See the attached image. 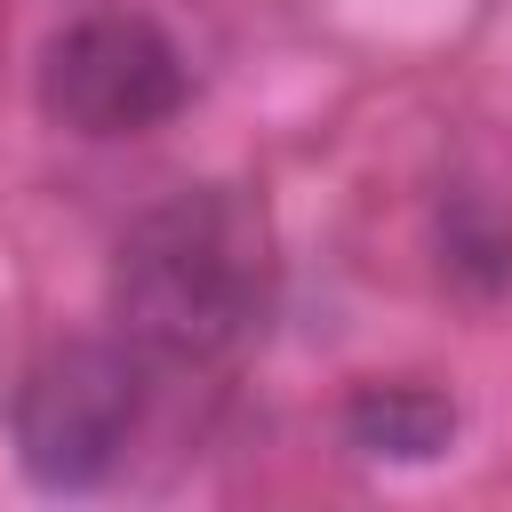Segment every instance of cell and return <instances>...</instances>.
<instances>
[{"mask_svg":"<svg viewBox=\"0 0 512 512\" xmlns=\"http://www.w3.org/2000/svg\"><path fill=\"white\" fill-rule=\"evenodd\" d=\"M456 440V400L432 384H360L344 400V448L376 464H432Z\"/></svg>","mask_w":512,"mask_h":512,"instance_id":"obj_4","label":"cell"},{"mask_svg":"<svg viewBox=\"0 0 512 512\" xmlns=\"http://www.w3.org/2000/svg\"><path fill=\"white\" fill-rule=\"evenodd\" d=\"M272 304V232L256 200L200 184L168 192L120 232L112 320L152 368H208L264 328Z\"/></svg>","mask_w":512,"mask_h":512,"instance_id":"obj_1","label":"cell"},{"mask_svg":"<svg viewBox=\"0 0 512 512\" xmlns=\"http://www.w3.org/2000/svg\"><path fill=\"white\" fill-rule=\"evenodd\" d=\"M184 96H192L184 48L136 8L64 24L40 64V112L72 136H144V128L176 120Z\"/></svg>","mask_w":512,"mask_h":512,"instance_id":"obj_3","label":"cell"},{"mask_svg":"<svg viewBox=\"0 0 512 512\" xmlns=\"http://www.w3.org/2000/svg\"><path fill=\"white\" fill-rule=\"evenodd\" d=\"M144 400H152V360L128 336H80L40 352L8 392V440L24 480L48 496L104 488L144 432Z\"/></svg>","mask_w":512,"mask_h":512,"instance_id":"obj_2","label":"cell"}]
</instances>
